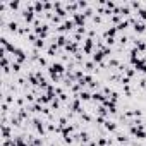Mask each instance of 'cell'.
Wrapping results in <instances>:
<instances>
[{
  "label": "cell",
  "instance_id": "obj_1",
  "mask_svg": "<svg viewBox=\"0 0 146 146\" xmlns=\"http://www.w3.org/2000/svg\"><path fill=\"white\" fill-rule=\"evenodd\" d=\"M108 132H117L119 131V124H117V120H112V119H107V122H105V125H103Z\"/></svg>",
  "mask_w": 146,
  "mask_h": 146
},
{
  "label": "cell",
  "instance_id": "obj_2",
  "mask_svg": "<svg viewBox=\"0 0 146 146\" xmlns=\"http://www.w3.org/2000/svg\"><path fill=\"white\" fill-rule=\"evenodd\" d=\"M132 29H134V33H137V35H143V33H146V23L144 21H136L134 23V26H132Z\"/></svg>",
  "mask_w": 146,
  "mask_h": 146
},
{
  "label": "cell",
  "instance_id": "obj_3",
  "mask_svg": "<svg viewBox=\"0 0 146 146\" xmlns=\"http://www.w3.org/2000/svg\"><path fill=\"white\" fill-rule=\"evenodd\" d=\"M115 141H117V143H120V144H127V143H129V137H127V134H125V132L117 131V132H115Z\"/></svg>",
  "mask_w": 146,
  "mask_h": 146
},
{
  "label": "cell",
  "instance_id": "obj_4",
  "mask_svg": "<svg viewBox=\"0 0 146 146\" xmlns=\"http://www.w3.org/2000/svg\"><path fill=\"white\" fill-rule=\"evenodd\" d=\"M103 58H105V55H103V52H95V53L91 55V60H93L95 64H98V65H100V64L103 62Z\"/></svg>",
  "mask_w": 146,
  "mask_h": 146
},
{
  "label": "cell",
  "instance_id": "obj_5",
  "mask_svg": "<svg viewBox=\"0 0 146 146\" xmlns=\"http://www.w3.org/2000/svg\"><path fill=\"white\" fill-rule=\"evenodd\" d=\"M129 26H131V24H129V21H127V19H124V21H122V23L117 26V31H120V33H122V31H125Z\"/></svg>",
  "mask_w": 146,
  "mask_h": 146
},
{
  "label": "cell",
  "instance_id": "obj_6",
  "mask_svg": "<svg viewBox=\"0 0 146 146\" xmlns=\"http://www.w3.org/2000/svg\"><path fill=\"white\" fill-rule=\"evenodd\" d=\"M46 46V43H45V40H41V38H38V41L33 45V48H38V50H43Z\"/></svg>",
  "mask_w": 146,
  "mask_h": 146
},
{
  "label": "cell",
  "instance_id": "obj_7",
  "mask_svg": "<svg viewBox=\"0 0 146 146\" xmlns=\"http://www.w3.org/2000/svg\"><path fill=\"white\" fill-rule=\"evenodd\" d=\"M141 5H143L141 2H131V7H132V9H137V11H139V9H141Z\"/></svg>",
  "mask_w": 146,
  "mask_h": 146
}]
</instances>
